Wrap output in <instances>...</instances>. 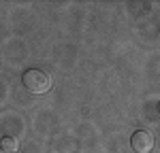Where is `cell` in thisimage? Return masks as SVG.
Returning <instances> with one entry per match:
<instances>
[{"mask_svg":"<svg viewBox=\"0 0 160 153\" xmlns=\"http://www.w3.org/2000/svg\"><path fill=\"white\" fill-rule=\"evenodd\" d=\"M130 147L135 153H152L154 149V136L148 130H137L130 136Z\"/></svg>","mask_w":160,"mask_h":153,"instance_id":"obj_2","label":"cell"},{"mask_svg":"<svg viewBox=\"0 0 160 153\" xmlns=\"http://www.w3.org/2000/svg\"><path fill=\"white\" fill-rule=\"evenodd\" d=\"M22 83L30 94H47L51 89V76L43 70H38V68H30L24 72Z\"/></svg>","mask_w":160,"mask_h":153,"instance_id":"obj_1","label":"cell"},{"mask_svg":"<svg viewBox=\"0 0 160 153\" xmlns=\"http://www.w3.org/2000/svg\"><path fill=\"white\" fill-rule=\"evenodd\" d=\"M0 149H2V153H17L19 142H17L15 136H4V138L0 140Z\"/></svg>","mask_w":160,"mask_h":153,"instance_id":"obj_3","label":"cell"}]
</instances>
